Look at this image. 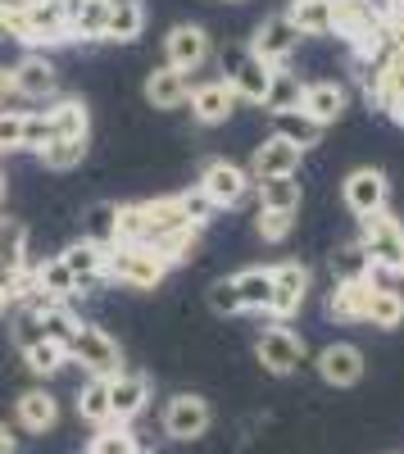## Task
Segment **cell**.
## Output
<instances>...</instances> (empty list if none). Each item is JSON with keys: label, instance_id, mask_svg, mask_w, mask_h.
<instances>
[{"label": "cell", "instance_id": "40", "mask_svg": "<svg viewBox=\"0 0 404 454\" xmlns=\"http://www.w3.org/2000/svg\"><path fill=\"white\" fill-rule=\"evenodd\" d=\"M332 273H337V282H341V278H377L359 241H346V246L332 254Z\"/></svg>", "mask_w": 404, "mask_h": 454}, {"label": "cell", "instance_id": "18", "mask_svg": "<svg viewBox=\"0 0 404 454\" xmlns=\"http://www.w3.org/2000/svg\"><path fill=\"white\" fill-rule=\"evenodd\" d=\"M300 109L309 114L314 123L332 128L341 114L350 109V87L337 82V78H318V82H305V96H300Z\"/></svg>", "mask_w": 404, "mask_h": 454}, {"label": "cell", "instance_id": "25", "mask_svg": "<svg viewBox=\"0 0 404 454\" xmlns=\"http://www.w3.org/2000/svg\"><path fill=\"white\" fill-rule=\"evenodd\" d=\"M141 32H145V0H109V14H105V42L132 46Z\"/></svg>", "mask_w": 404, "mask_h": 454}, {"label": "cell", "instance_id": "50", "mask_svg": "<svg viewBox=\"0 0 404 454\" xmlns=\"http://www.w3.org/2000/svg\"><path fill=\"white\" fill-rule=\"evenodd\" d=\"M10 305H14V300H10V286H5V282H0V318H5V314H10Z\"/></svg>", "mask_w": 404, "mask_h": 454}, {"label": "cell", "instance_id": "5", "mask_svg": "<svg viewBox=\"0 0 404 454\" xmlns=\"http://www.w3.org/2000/svg\"><path fill=\"white\" fill-rule=\"evenodd\" d=\"M68 364H82L91 377H114V372H123V350L105 327L78 323V332L68 340Z\"/></svg>", "mask_w": 404, "mask_h": 454}, {"label": "cell", "instance_id": "26", "mask_svg": "<svg viewBox=\"0 0 404 454\" xmlns=\"http://www.w3.org/2000/svg\"><path fill=\"white\" fill-rule=\"evenodd\" d=\"M268 123H273V137L300 145V150H314V145L322 141V123H314L305 109H273Z\"/></svg>", "mask_w": 404, "mask_h": 454}, {"label": "cell", "instance_id": "47", "mask_svg": "<svg viewBox=\"0 0 404 454\" xmlns=\"http://www.w3.org/2000/svg\"><path fill=\"white\" fill-rule=\"evenodd\" d=\"M10 100H14V68L0 64V105H10Z\"/></svg>", "mask_w": 404, "mask_h": 454}, {"label": "cell", "instance_id": "20", "mask_svg": "<svg viewBox=\"0 0 404 454\" xmlns=\"http://www.w3.org/2000/svg\"><path fill=\"white\" fill-rule=\"evenodd\" d=\"M373 282L377 278H341V282H332V291H327V318H337V323H363Z\"/></svg>", "mask_w": 404, "mask_h": 454}, {"label": "cell", "instance_id": "42", "mask_svg": "<svg viewBox=\"0 0 404 454\" xmlns=\"http://www.w3.org/2000/svg\"><path fill=\"white\" fill-rule=\"evenodd\" d=\"M0 42L27 46V10L19 0H0Z\"/></svg>", "mask_w": 404, "mask_h": 454}, {"label": "cell", "instance_id": "33", "mask_svg": "<svg viewBox=\"0 0 404 454\" xmlns=\"http://www.w3.org/2000/svg\"><path fill=\"white\" fill-rule=\"evenodd\" d=\"M82 237L96 241V246H114L119 241V205L114 200H96L87 214H82Z\"/></svg>", "mask_w": 404, "mask_h": 454}, {"label": "cell", "instance_id": "35", "mask_svg": "<svg viewBox=\"0 0 404 454\" xmlns=\"http://www.w3.org/2000/svg\"><path fill=\"white\" fill-rule=\"evenodd\" d=\"M36 160H42V168H50V173H68V168H78L87 160V141L50 137L42 150H36Z\"/></svg>", "mask_w": 404, "mask_h": 454}, {"label": "cell", "instance_id": "41", "mask_svg": "<svg viewBox=\"0 0 404 454\" xmlns=\"http://www.w3.org/2000/svg\"><path fill=\"white\" fill-rule=\"evenodd\" d=\"M27 141V109H0V155H19Z\"/></svg>", "mask_w": 404, "mask_h": 454}, {"label": "cell", "instance_id": "54", "mask_svg": "<svg viewBox=\"0 0 404 454\" xmlns=\"http://www.w3.org/2000/svg\"><path fill=\"white\" fill-rule=\"evenodd\" d=\"M136 454H151V450H136Z\"/></svg>", "mask_w": 404, "mask_h": 454}, {"label": "cell", "instance_id": "34", "mask_svg": "<svg viewBox=\"0 0 404 454\" xmlns=\"http://www.w3.org/2000/svg\"><path fill=\"white\" fill-rule=\"evenodd\" d=\"M23 355V368L32 372V377H55V372H64V364H68V346H59V340H36V346H27V350H19Z\"/></svg>", "mask_w": 404, "mask_h": 454}, {"label": "cell", "instance_id": "13", "mask_svg": "<svg viewBox=\"0 0 404 454\" xmlns=\"http://www.w3.org/2000/svg\"><path fill=\"white\" fill-rule=\"evenodd\" d=\"M300 164H305V150L268 132L260 145H254V155H250V177L254 182H264V177H300Z\"/></svg>", "mask_w": 404, "mask_h": 454}, {"label": "cell", "instance_id": "39", "mask_svg": "<svg viewBox=\"0 0 404 454\" xmlns=\"http://www.w3.org/2000/svg\"><path fill=\"white\" fill-rule=\"evenodd\" d=\"M254 232H260V241H268V246H282L291 232H296V214L291 209H260L254 214Z\"/></svg>", "mask_w": 404, "mask_h": 454}, {"label": "cell", "instance_id": "8", "mask_svg": "<svg viewBox=\"0 0 404 454\" xmlns=\"http://www.w3.org/2000/svg\"><path fill=\"white\" fill-rule=\"evenodd\" d=\"M214 59V36L200 27V23H173L168 36H164V64L177 68V73H200L205 64Z\"/></svg>", "mask_w": 404, "mask_h": 454}, {"label": "cell", "instance_id": "37", "mask_svg": "<svg viewBox=\"0 0 404 454\" xmlns=\"http://www.w3.org/2000/svg\"><path fill=\"white\" fill-rule=\"evenodd\" d=\"M136 450H141V441L128 423H105V427H96L87 454H136Z\"/></svg>", "mask_w": 404, "mask_h": 454}, {"label": "cell", "instance_id": "10", "mask_svg": "<svg viewBox=\"0 0 404 454\" xmlns=\"http://www.w3.org/2000/svg\"><path fill=\"white\" fill-rule=\"evenodd\" d=\"M341 205H346L354 218H369V214L386 209V205H391V182H386V173L373 168V164L350 168V173L341 177Z\"/></svg>", "mask_w": 404, "mask_h": 454}, {"label": "cell", "instance_id": "17", "mask_svg": "<svg viewBox=\"0 0 404 454\" xmlns=\"http://www.w3.org/2000/svg\"><path fill=\"white\" fill-rule=\"evenodd\" d=\"M177 227H196L182 209L177 196H155V200H141V246H155L159 237L177 232ZM205 232V227H200Z\"/></svg>", "mask_w": 404, "mask_h": 454}, {"label": "cell", "instance_id": "2", "mask_svg": "<svg viewBox=\"0 0 404 454\" xmlns=\"http://www.w3.org/2000/svg\"><path fill=\"white\" fill-rule=\"evenodd\" d=\"M168 278V263L151 246H109L105 254V282H119L128 291H155Z\"/></svg>", "mask_w": 404, "mask_h": 454}, {"label": "cell", "instance_id": "12", "mask_svg": "<svg viewBox=\"0 0 404 454\" xmlns=\"http://www.w3.org/2000/svg\"><path fill=\"white\" fill-rule=\"evenodd\" d=\"M14 68V96L19 100H27V105H46V100H55V91H59V73H55V64L42 55V51H27L19 64H10Z\"/></svg>", "mask_w": 404, "mask_h": 454}, {"label": "cell", "instance_id": "32", "mask_svg": "<svg viewBox=\"0 0 404 454\" xmlns=\"http://www.w3.org/2000/svg\"><path fill=\"white\" fill-rule=\"evenodd\" d=\"M300 96H305V78L291 64L273 68V78H268V96H264V109H300Z\"/></svg>", "mask_w": 404, "mask_h": 454}, {"label": "cell", "instance_id": "45", "mask_svg": "<svg viewBox=\"0 0 404 454\" xmlns=\"http://www.w3.org/2000/svg\"><path fill=\"white\" fill-rule=\"evenodd\" d=\"M10 340H14V350H27V346H36V340H42V323H36L32 309H19V318H14V327H10Z\"/></svg>", "mask_w": 404, "mask_h": 454}, {"label": "cell", "instance_id": "53", "mask_svg": "<svg viewBox=\"0 0 404 454\" xmlns=\"http://www.w3.org/2000/svg\"><path fill=\"white\" fill-rule=\"evenodd\" d=\"M0 196H5V182H0Z\"/></svg>", "mask_w": 404, "mask_h": 454}, {"label": "cell", "instance_id": "38", "mask_svg": "<svg viewBox=\"0 0 404 454\" xmlns=\"http://www.w3.org/2000/svg\"><path fill=\"white\" fill-rule=\"evenodd\" d=\"M36 282H42V291L55 295V300H73V295H78V282H73L68 263H64L59 254L46 259V263H36Z\"/></svg>", "mask_w": 404, "mask_h": 454}, {"label": "cell", "instance_id": "46", "mask_svg": "<svg viewBox=\"0 0 404 454\" xmlns=\"http://www.w3.org/2000/svg\"><path fill=\"white\" fill-rule=\"evenodd\" d=\"M46 141H50L46 114H42V109H27V141H23V150H32V155H36V150H42Z\"/></svg>", "mask_w": 404, "mask_h": 454}, {"label": "cell", "instance_id": "1", "mask_svg": "<svg viewBox=\"0 0 404 454\" xmlns=\"http://www.w3.org/2000/svg\"><path fill=\"white\" fill-rule=\"evenodd\" d=\"M359 246L369 254L373 273L404 278V223L391 214V205L369 214V218H359Z\"/></svg>", "mask_w": 404, "mask_h": 454}, {"label": "cell", "instance_id": "52", "mask_svg": "<svg viewBox=\"0 0 404 454\" xmlns=\"http://www.w3.org/2000/svg\"><path fill=\"white\" fill-rule=\"evenodd\" d=\"M223 5H241V0H223Z\"/></svg>", "mask_w": 404, "mask_h": 454}, {"label": "cell", "instance_id": "43", "mask_svg": "<svg viewBox=\"0 0 404 454\" xmlns=\"http://www.w3.org/2000/svg\"><path fill=\"white\" fill-rule=\"evenodd\" d=\"M205 300H209V309H214L218 318H237V314H241V295H237V282H232V278H218V282L205 291Z\"/></svg>", "mask_w": 404, "mask_h": 454}, {"label": "cell", "instance_id": "23", "mask_svg": "<svg viewBox=\"0 0 404 454\" xmlns=\"http://www.w3.org/2000/svg\"><path fill=\"white\" fill-rule=\"evenodd\" d=\"M141 91H145V105H151V109H182L187 96H191V78H187V73H177V68H168V64H159V68L145 73Z\"/></svg>", "mask_w": 404, "mask_h": 454}, {"label": "cell", "instance_id": "51", "mask_svg": "<svg viewBox=\"0 0 404 454\" xmlns=\"http://www.w3.org/2000/svg\"><path fill=\"white\" fill-rule=\"evenodd\" d=\"M19 5H42V0H19Z\"/></svg>", "mask_w": 404, "mask_h": 454}, {"label": "cell", "instance_id": "28", "mask_svg": "<svg viewBox=\"0 0 404 454\" xmlns=\"http://www.w3.org/2000/svg\"><path fill=\"white\" fill-rule=\"evenodd\" d=\"M363 323H373L377 332H395L404 323V295L391 286V282H373V295H369V314Z\"/></svg>", "mask_w": 404, "mask_h": 454}, {"label": "cell", "instance_id": "3", "mask_svg": "<svg viewBox=\"0 0 404 454\" xmlns=\"http://www.w3.org/2000/svg\"><path fill=\"white\" fill-rule=\"evenodd\" d=\"M218 68H223V82L237 91L241 105H264L273 68L264 59H254L245 42H228L223 51H218Z\"/></svg>", "mask_w": 404, "mask_h": 454}, {"label": "cell", "instance_id": "21", "mask_svg": "<svg viewBox=\"0 0 404 454\" xmlns=\"http://www.w3.org/2000/svg\"><path fill=\"white\" fill-rule=\"evenodd\" d=\"M14 419H19V427H23L27 436H46V432H55V423H59V400H55L46 387H32V391H23V395L14 400Z\"/></svg>", "mask_w": 404, "mask_h": 454}, {"label": "cell", "instance_id": "14", "mask_svg": "<svg viewBox=\"0 0 404 454\" xmlns=\"http://www.w3.org/2000/svg\"><path fill=\"white\" fill-rule=\"evenodd\" d=\"M105 387H109V413H114V423H132L136 413L151 404V377L145 372H114V377H105Z\"/></svg>", "mask_w": 404, "mask_h": 454}, {"label": "cell", "instance_id": "44", "mask_svg": "<svg viewBox=\"0 0 404 454\" xmlns=\"http://www.w3.org/2000/svg\"><path fill=\"white\" fill-rule=\"evenodd\" d=\"M177 200H182V209H187V218H191L196 227H209V218L218 214L214 200L200 192V186H191V192H177Z\"/></svg>", "mask_w": 404, "mask_h": 454}, {"label": "cell", "instance_id": "49", "mask_svg": "<svg viewBox=\"0 0 404 454\" xmlns=\"http://www.w3.org/2000/svg\"><path fill=\"white\" fill-rule=\"evenodd\" d=\"M14 450H19V441H14L10 423H0V454H14Z\"/></svg>", "mask_w": 404, "mask_h": 454}, {"label": "cell", "instance_id": "29", "mask_svg": "<svg viewBox=\"0 0 404 454\" xmlns=\"http://www.w3.org/2000/svg\"><path fill=\"white\" fill-rule=\"evenodd\" d=\"M286 19L300 36H332V0H291Z\"/></svg>", "mask_w": 404, "mask_h": 454}, {"label": "cell", "instance_id": "4", "mask_svg": "<svg viewBox=\"0 0 404 454\" xmlns=\"http://www.w3.org/2000/svg\"><path fill=\"white\" fill-rule=\"evenodd\" d=\"M314 291V273H309V263L300 259H282L273 263V291H268V318L273 323H291L300 309H305V300Z\"/></svg>", "mask_w": 404, "mask_h": 454}, {"label": "cell", "instance_id": "11", "mask_svg": "<svg viewBox=\"0 0 404 454\" xmlns=\"http://www.w3.org/2000/svg\"><path fill=\"white\" fill-rule=\"evenodd\" d=\"M245 46H250L254 59H264L268 68H282V64H291V55H296L300 32H296V23H291L286 14H264L260 23H254V36Z\"/></svg>", "mask_w": 404, "mask_h": 454}, {"label": "cell", "instance_id": "55", "mask_svg": "<svg viewBox=\"0 0 404 454\" xmlns=\"http://www.w3.org/2000/svg\"><path fill=\"white\" fill-rule=\"evenodd\" d=\"M386 454H400V450H386Z\"/></svg>", "mask_w": 404, "mask_h": 454}, {"label": "cell", "instance_id": "16", "mask_svg": "<svg viewBox=\"0 0 404 454\" xmlns=\"http://www.w3.org/2000/svg\"><path fill=\"white\" fill-rule=\"evenodd\" d=\"M314 368H318V377H322L327 387H354L369 364H363V350L359 346H350V340H332V346L318 350Z\"/></svg>", "mask_w": 404, "mask_h": 454}, {"label": "cell", "instance_id": "31", "mask_svg": "<svg viewBox=\"0 0 404 454\" xmlns=\"http://www.w3.org/2000/svg\"><path fill=\"white\" fill-rule=\"evenodd\" d=\"M254 192H260V209H291V214H300V205H305L300 177H264V182H254Z\"/></svg>", "mask_w": 404, "mask_h": 454}, {"label": "cell", "instance_id": "22", "mask_svg": "<svg viewBox=\"0 0 404 454\" xmlns=\"http://www.w3.org/2000/svg\"><path fill=\"white\" fill-rule=\"evenodd\" d=\"M105 246H96V241H73L59 259L68 263V273H73V282H78V295H91L100 282H105Z\"/></svg>", "mask_w": 404, "mask_h": 454}, {"label": "cell", "instance_id": "24", "mask_svg": "<svg viewBox=\"0 0 404 454\" xmlns=\"http://www.w3.org/2000/svg\"><path fill=\"white\" fill-rule=\"evenodd\" d=\"M46 123L50 137H68V141H87L91 137V109L78 96H64V100H46Z\"/></svg>", "mask_w": 404, "mask_h": 454}, {"label": "cell", "instance_id": "30", "mask_svg": "<svg viewBox=\"0 0 404 454\" xmlns=\"http://www.w3.org/2000/svg\"><path fill=\"white\" fill-rule=\"evenodd\" d=\"M19 263H27V223L0 214V278H10Z\"/></svg>", "mask_w": 404, "mask_h": 454}, {"label": "cell", "instance_id": "19", "mask_svg": "<svg viewBox=\"0 0 404 454\" xmlns=\"http://www.w3.org/2000/svg\"><path fill=\"white\" fill-rule=\"evenodd\" d=\"M27 10V51H46L68 42V19H64V0H42V5H23Z\"/></svg>", "mask_w": 404, "mask_h": 454}, {"label": "cell", "instance_id": "6", "mask_svg": "<svg viewBox=\"0 0 404 454\" xmlns=\"http://www.w3.org/2000/svg\"><path fill=\"white\" fill-rule=\"evenodd\" d=\"M196 186L214 200V209H237V205H245V196L254 192V177H250V168H241V164H232V160H205L200 164V177H196Z\"/></svg>", "mask_w": 404, "mask_h": 454}, {"label": "cell", "instance_id": "48", "mask_svg": "<svg viewBox=\"0 0 404 454\" xmlns=\"http://www.w3.org/2000/svg\"><path fill=\"white\" fill-rule=\"evenodd\" d=\"M386 119H391L395 128H404V96H395V100L386 105Z\"/></svg>", "mask_w": 404, "mask_h": 454}, {"label": "cell", "instance_id": "9", "mask_svg": "<svg viewBox=\"0 0 404 454\" xmlns=\"http://www.w3.org/2000/svg\"><path fill=\"white\" fill-rule=\"evenodd\" d=\"M305 336H296L286 323H273V327H264L260 332V340H254V359L264 364V372H273V377H291L300 364H305Z\"/></svg>", "mask_w": 404, "mask_h": 454}, {"label": "cell", "instance_id": "15", "mask_svg": "<svg viewBox=\"0 0 404 454\" xmlns=\"http://www.w3.org/2000/svg\"><path fill=\"white\" fill-rule=\"evenodd\" d=\"M187 105H191V119H196V123L218 128V123H228V119H232L241 100H237V91H232L223 78H209V82H196V87H191Z\"/></svg>", "mask_w": 404, "mask_h": 454}, {"label": "cell", "instance_id": "7", "mask_svg": "<svg viewBox=\"0 0 404 454\" xmlns=\"http://www.w3.org/2000/svg\"><path fill=\"white\" fill-rule=\"evenodd\" d=\"M159 427H164L168 441H182V445H187V441H200V436L214 427V409H209V400L196 395V391H177V395L164 400Z\"/></svg>", "mask_w": 404, "mask_h": 454}, {"label": "cell", "instance_id": "27", "mask_svg": "<svg viewBox=\"0 0 404 454\" xmlns=\"http://www.w3.org/2000/svg\"><path fill=\"white\" fill-rule=\"evenodd\" d=\"M237 295H241V314H264L268 309V291H273V269L264 263H250V269L232 273Z\"/></svg>", "mask_w": 404, "mask_h": 454}, {"label": "cell", "instance_id": "36", "mask_svg": "<svg viewBox=\"0 0 404 454\" xmlns=\"http://www.w3.org/2000/svg\"><path fill=\"white\" fill-rule=\"evenodd\" d=\"M78 419L91 423V427L114 423V413H109V387H105V377H91V382H82V391H78Z\"/></svg>", "mask_w": 404, "mask_h": 454}]
</instances>
